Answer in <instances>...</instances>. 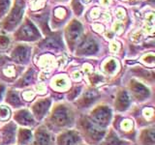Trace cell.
Returning a JSON list of instances; mask_svg holds the SVG:
<instances>
[{
  "instance_id": "cell-25",
  "label": "cell",
  "mask_w": 155,
  "mask_h": 145,
  "mask_svg": "<svg viewBox=\"0 0 155 145\" xmlns=\"http://www.w3.org/2000/svg\"><path fill=\"white\" fill-rule=\"evenodd\" d=\"M119 128H120L121 130H122V132H125L126 134L129 133V132H132L133 129H134L133 121L130 120V119H123L120 122Z\"/></svg>"
},
{
  "instance_id": "cell-15",
  "label": "cell",
  "mask_w": 155,
  "mask_h": 145,
  "mask_svg": "<svg viewBox=\"0 0 155 145\" xmlns=\"http://www.w3.org/2000/svg\"><path fill=\"white\" fill-rule=\"evenodd\" d=\"M131 105V97L129 96L128 92L125 90H120L116 94V98L114 101V108L119 112L126 111Z\"/></svg>"
},
{
  "instance_id": "cell-26",
  "label": "cell",
  "mask_w": 155,
  "mask_h": 145,
  "mask_svg": "<svg viewBox=\"0 0 155 145\" xmlns=\"http://www.w3.org/2000/svg\"><path fill=\"white\" fill-rule=\"evenodd\" d=\"M11 8L10 0H0V18H3Z\"/></svg>"
},
{
  "instance_id": "cell-24",
  "label": "cell",
  "mask_w": 155,
  "mask_h": 145,
  "mask_svg": "<svg viewBox=\"0 0 155 145\" xmlns=\"http://www.w3.org/2000/svg\"><path fill=\"white\" fill-rule=\"evenodd\" d=\"M118 69V62L114 59H109L103 64V70L106 74L113 75Z\"/></svg>"
},
{
  "instance_id": "cell-22",
  "label": "cell",
  "mask_w": 155,
  "mask_h": 145,
  "mask_svg": "<svg viewBox=\"0 0 155 145\" xmlns=\"http://www.w3.org/2000/svg\"><path fill=\"white\" fill-rule=\"evenodd\" d=\"M51 87L57 91L66 90L69 88V80L65 76H57L52 79Z\"/></svg>"
},
{
  "instance_id": "cell-33",
  "label": "cell",
  "mask_w": 155,
  "mask_h": 145,
  "mask_svg": "<svg viewBox=\"0 0 155 145\" xmlns=\"http://www.w3.org/2000/svg\"><path fill=\"white\" fill-rule=\"evenodd\" d=\"M89 79H90V80H91V83L95 85V84H97V83H99V82L102 80V76L94 74V75L90 76H89Z\"/></svg>"
},
{
  "instance_id": "cell-19",
  "label": "cell",
  "mask_w": 155,
  "mask_h": 145,
  "mask_svg": "<svg viewBox=\"0 0 155 145\" xmlns=\"http://www.w3.org/2000/svg\"><path fill=\"white\" fill-rule=\"evenodd\" d=\"M33 133L31 130L21 128L18 129V145H29L32 142Z\"/></svg>"
},
{
  "instance_id": "cell-32",
  "label": "cell",
  "mask_w": 155,
  "mask_h": 145,
  "mask_svg": "<svg viewBox=\"0 0 155 145\" xmlns=\"http://www.w3.org/2000/svg\"><path fill=\"white\" fill-rule=\"evenodd\" d=\"M36 90L40 95H45L47 93V87H46L45 84H43V83H40L39 85H37L36 86Z\"/></svg>"
},
{
  "instance_id": "cell-3",
  "label": "cell",
  "mask_w": 155,
  "mask_h": 145,
  "mask_svg": "<svg viewBox=\"0 0 155 145\" xmlns=\"http://www.w3.org/2000/svg\"><path fill=\"white\" fill-rule=\"evenodd\" d=\"M24 10H25L24 0H15L13 8L2 22V26L5 30L11 32L18 27V24L21 22V19L24 14Z\"/></svg>"
},
{
  "instance_id": "cell-27",
  "label": "cell",
  "mask_w": 155,
  "mask_h": 145,
  "mask_svg": "<svg viewBox=\"0 0 155 145\" xmlns=\"http://www.w3.org/2000/svg\"><path fill=\"white\" fill-rule=\"evenodd\" d=\"M11 117V109L7 105H0V121H7Z\"/></svg>"
},
{
  "instance_id": "cell-7",
  "label": "cell",
  "mask_w": 155,
  "mask_h": 145,
  "mask_svg": "<svg viewBox=\"0 0 155 145\" xmlns=\"http://www.w3.org/2000/svg\"><path fill=\"white\" fill-rule=\"evenodd\" d=\"M81 32H82L81 24L78 21H75V19L72 21V22L69 23V25L67 26L65 36H66L68 44H69V47L72 50L77 45V42L79 41V39L81 38Z\"/></svg>"
},
{
  "instance_id": "cell-1",
  "label": "cell",
  "mask_w": 155,
  "mask_h": 145,
  "mask_svg": "<svg viewBox=\"0 0 155 145\" xmlns=\"http://www.w3.org/2000/svg\"><path fill=\"white\" fill-rule=\"evenodd\" d=\"M48 127L52 130H61L72 127L75 123V113L65 104H56L48 117Z\"/></svg>"
},
{
  "instance_id": "cell-9",
  "label": "cell",
  "mask_w": 155,
  "mask_h": 145,
  "mask_svg": "<svg viewBox=\"0 0 155 145\" xmlns=\"http://www.w3.org/2000/svg\"><path fill=\"white\" fill-rule=\"evenodd\" d=\"M81 142L80 133L75 130H67L61 133L56 138L57 145H78Z\"/></svg>"
},
{
  "instance_id": "cell-6",
  "label": "cell",
  "mask_w": 155,
  "mask_h": 145,
  "mask_svg": "<svg viewBox=\"0 0 155 145\" xmlns=\"http://www.w3.org/2000/svg\"><path fill=\"white\" fill-rule=\"evenodd\" d=\"M129 89L131 96L140 103L147 101L150 97V90L137 79H131L129 83Z\"/></svg>"
},
{
  "instance_id": "cell-18",
  "label": "cell",
  "mask_w": 155,
  "mask_h": 145,
  "mask_svg": "<svg viewBox=\"0 0 155 145\" xmlns=\"http://www.w3.org/2000/svg\"><path fill=\"white\" fill-rule=\"evenodd\" d=\"M139 142L142 145H154V128L143 130L140 134Z\"/></svg>"
},
{
  "instance_id": "cell-16",
  "label": "cell",
  "mask_w": 155,
  "mask_h": 145,
  "mask_svg": "<svg viewBox=\"0 0 155 145\" xmlns=\"http://www.w3.org/2000/svg\"><path fill=\"white\" fill-rule=\"evenodd\" d=\"M98 92L95 90L85 91L84 94L76 102V105H78L81 108H87L95 103V101L98 99Z\"/></svg>"
},
{
  "instance_id": "cell-20",
  "label": "cell",
  "mask_w": 155,
  "mask_h": 145,
  "mask_svg": "<svg viewBox=\"0 0 155 145\" xmlns=\"http://www.w3.org/2000/svg\"><path fill=\"white\" fill-rule=\"evenodd\" d=\"M35 72H34L33 69H29L25 74L22 76V77L21 79L18 81V83L16 84L17 87H19V88H22V87H26V86H29L30 84L34 83V81H35Z\"/></svg>"
},
{
  "instance_id": "cell-2",
  "label": "cell",
  "mask_w": 155,
  "mask_h": 145,
  "mask_svg": "<svg viewBox=\"0 0 155 145\" xmlns=\"http://www.w3.org/2000/svg\"><path fill=\"white\" fill-rule=\"evenodd\" d=\"M78 127L81 137H84L87 143L91 145L98 144L102 141L106 134V130L98 127L93 122L88 119L86 116H81V117L78 121Z\"/></svg>"
},
{
  "instance_id": "cell-35",
  "label": "cell",
  "mask_w": 155,
  "mask_h": 145,
  "mask_svg": "<svg viewBox=\"0 0 155 145\" xmlns=\"http://www.w3.org/2000/svg\"><path fill=\"white\" fill-rule=\"evenodd\" d=\"M77 76V74H76V75H74V79H75L77 80V76ZM80 79H81V76H80V74H78V80H80Z\"/></svg>"
},
{
  "instance_id": "cell-14",
  "label": "cell",
  "mask_w": 155,
  "mask_h": 145,
  "mask_svg": "<svg viewBox=\"0 0 155 145\" xmlns=\"http://www.w3.org/2000/svg\"><path fill=\"white\" fill-rule=\"evenodd\" d=\"M51 137L48 129L44 126L39 127L33 134L32 142L29 145H51Z\"/></svg>"
},
{
  "instance_id": "cell-36",
  "label": "cell",
  "mask_w": 155,
  "mask_h": 145,
  "mask_svg": "<svg viewBox=\"0 0 155 145\" xmlns=\"http://www.w3.org/2000/svg\"><path fill=\"white\" fill-rule=\"evenodd\" d=\"M79 145H84V144H79Z\"/></svg>"
},
{
  "instance_id": "cell-34",
  "label": "cell",
  "mask_w": 155,
  "mask_h": 145,
  "mask_svg": "<svg viewBox=\"0 0 155 145\" xmlns=\"http://www.w3.org/2000/svg\"><path fill=\"white\" fill-rule=\"evenodd\" d=\"M4 92H5V86L3 84H0V102H1L3 99Z\"/></svg>"
},
{
  "instance_id": "cell-12",
  "label": "cell",
  "mask_w": 155,
  "mask_h": 145,
  "mask_svg": "<svg viewBox=\"0 0 155 145\" xmlns=\"http://www.w3.org/2000/svg\"><path fill=\"white\" fill-rule=\"evenodd\" d=\"M99 50L98 44L93 38L86 37L82 41L80 46L77 48V54L78 55H93L97 53Z\"/></svg>"
},
{
  "instance_id": "cell-8",
  "label": "cell",
  "mask_w": 155,
  "mask_h": 145,
  "mask_svg": "<svg viewBox=\"0 0 155 145\" xmlns=\"http://www.w3.org/2000/svg\"><path fill=\"white\" fill-rule=\"evenodd\" d=\"M31 54V47L27 45H23V44H19L14 47L11 53V58L15 63L18 64H25L29 61Z\"/></svg>"
},
{
  "instance_id": "cell-30",
  "label": "cell",
  "mask_w": 155,
  "mask_h": 145,
  "mask_svg": "<svg viewBox=\"0 0 155 145\" xmlns=\"http://www.w3.org/2000/svg\"><path fill=\"white\" fill-rule=\"evenodd\" d=\"M72 5H73V9H74L77 16H81V12H82V6L80 3V0H73Z\"/></svg>"
},
{
  "instance_id": "cell-29",
  "label": "cell",
  "mask_w": 155,
  "mask_h": 145,
  "mask_svg": "<svg viewBox=\"0 0 155 145\" xmlns=\"http://www.w3.org/2000/svg\"><path fill=\"white\" fill-rule=\"evenodd\" d=\"M81 86H79V87H75V88H73V90H71L69 92V94H68V100L69 101H73L75 100L79 94L81 93Z\"/></svg>"
},
{
  "instance_id": "cell-17",
  "label": "cell",
  "mask_w": 155,
  "mask_h": 145,
  "mask_svg": "<svg viewBox=\"0 0 155 145\" xmlns=\"http://www.w3.org/2000/svg\"><path fill=\"white\" fill-rule=\"evenodd\" d=\"M100 145H130V143L120 139L114 130L110 129L107 137H104V138L102 139Z\"/></svg>"
},
{
  "instance_id": "cell-11",
  "label": "cell",
  "mask_w": 155,
  "mask_h": 145,
  "mask_svg": "<svg viewBox=\"0 0 155 145\" xmlns=\"http://www.w3.org/2000/svg\"><path fill=\"white\" fill-rule=\"evenodd\" d=\"M17 125L14 122H10L0 129V143L2 145H11L16 141Z\"/></svg>"
},
{
  "instance_id": "cell-13",
  "label": "cell",
  "mask_w": 155,
  "mask_h": 145,
  "mask_svg": "<svg viewBox=\"0 0 155 145\" xmlns=\"http://www.w3.org/2000/svg\"><path fill=\"white\" fill-rule=\"evenodd\" d=\"M14 119L18 124L24 126V127H33L36 124L33 114L26 108L16 111L14 114Z\"/></svg>"
},
{
  "instance_id": "cell-21",
  "label": "cell",
  "mask_w": 155,
  "mask_h": 145,
  "mask_svg": "<svg viewBox=\"0 0 155 145\" xmlns=\"http://www.w3.org/2000/svg\"><path fill=\"white\" fill-rule=\"evenodd\" d=\"M6 103L12 105L15 108H21L23 105V102L21 100L18 96V93L15 90H9L7 92V97H6Z\"/></svg>"
},
{
  "instance_id": "cell-5",
  "label": "cell",
  "mask_w": 155,
  "mask_h": 145,
  "mask_svg": "<svg viewBox=\"0 0 155 145\" xmlns=\"http://www.w3.org/2000/svg\"><path fill=\"white\" fill-rule=\"evenodd\" d=\"M14 36L17 41L34 42L41 38V34L37 27L29 19H26L22 25L18 28V30L16 31Z\"/></svg>"
},
{
  "instance_id": "cell-4",
  "label": "cell",
  "mask_w": 155,
  "mask_h": 145,
  "mask_svg": "<svg viewBox=\"0 0 155 145\" xmlns=\"http://www.w3.org/2000/svg\"><path fill=\"white\" fill-rule=\"evenodd\" d=\"M113 118V111L110 106L99 105L90 111L88 119L102 129H106L110 124Z\"/></svg>"
},
{
  "instance_id": "cell-28",
  "label": "cell",
  "mask_w": 155,
  "mask_h": 145,
  "mask_svg": "<svg viewBox=\"0 0 155 145\" xmlns=\"http://www.w3.org/2000/svg\"><path fill=\"white\" fill-rule=\"evenodd\" d=\"M11 40L8 36L5 35H0V50H5L10 46Z\"/></svg>"
},
{
  "instance_id": "cell-23",
  "label": "cell",
  "mask_w": 155,
  "mask_h": 145,
  "mask_svg": "<svg viewBox=\"0 0 155 145\" xmlns=\"http://www.w3.org/2000/svg\"><path fill=\"white\" fill-rule=\"evenodd\" d=\"M2 76L4 77L6 80H11L16 79L18 76V70L17 67L14 65H8V66H4L2 68Z\"/></svg>"
},
{
  "instance_id": "cell-10",
  "label": "cell",
  "mask_w": 155,
  "mask_h": 145,
  "mask_svg": "<svg viewBox=\"0 0 155 145\" xmlns=\"http://www.w3.org/2000/svg\"><path fill=\"white\" fill-rule=\"evenodd\" d=\"M51 101L50 98H44L36 101L31 105V110L34 118L37 120H42L48 114V110L51 108Z\"/></svg>"
},
{
  "instance_id": "cell-31",
  "label": "cell",
  "mask_w": 155,
  "mask_h": 145,
  "mask_svg": "<svg viewBox=\"0 0 155 145\" xmlns=\"http://www.w3.org/2000/svg\"><path fill=\"white\" fill-rule=\"evenodd\" d=\"M22 97L24 100L26 101H31L34 99V97H35V93H34L33 91L31 90H28V91H25L24 93H22Z\"/></svg>"
}]
</instances>
